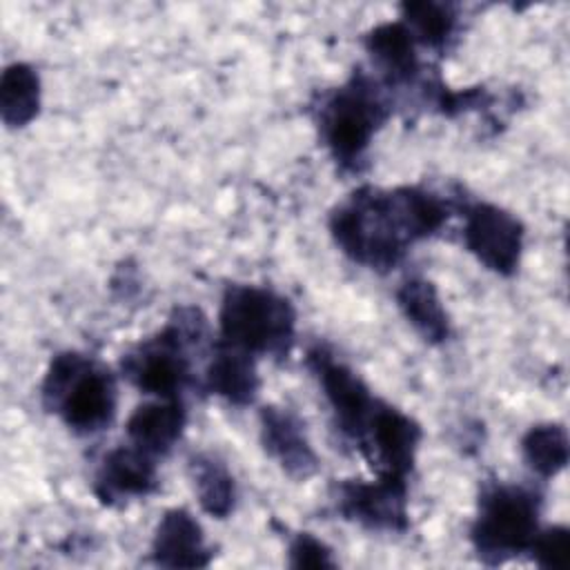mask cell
I'll return each mask as SVG.
<instances>
[{"label": "cell", "mask_w": 570, "mask_h": 570, "mask_svg": "<svg viewBox=\"0 0 570 570\" xmlns=\"http://www.w3.org/2000/svg\"><path fill=\"white\" fill-rule=\"evenodd\" d=\"M401 22L407 27L410 36L416 45L425 49L443 53L454 40L459 16L454 7L441 2H403L401 4Z\"/></svg>", "instance_id": "obj_20"}, {"label": "cell", "mask_w": 570, "mask_h": 570, "mask_svg": "<svg viewBox=\"0 0 570 570\" xmlns=\"http://www.w3.org/2000/svg\"><path fill=\"white\" fill-rule=\"evenodd\" d=\"M390 114L387 89L361 69L321 96L316 107L318 136L341 171H361L367 149Z\"/></svg>", "instance_id": "obj_2"}, {"label": "cell", "mask_w": 570, "mask_h": 570, "mask_svg": "<svg viewBox=\"0 0 570 570\" xmlns=\"http://www.w3.org/2000/svg\"><path fill=\"white\" fill-rule=\"evenodd\" d=\"M528 552L543 570H566L570 561V530L566 525L539 528Z\"/></svg>", "instance_id": "obj_22"}, {"label": "cell", "mask_w": 570, "mask_h": 570, "mask_svg": "<svg viewBox=\"0 0 570 570\" xmlns=\"http://www.w3.org/2000/svg\"><path fill=\"white\" fill-rule=\"evenodd\" d=\"M207 336V318L194 305L174 307L167 325L120 358L122 376L154 399H180L191 383L189 352Z\"/></svg>", "instance_id": "obj_4"}, {"label": "cell", "mask_w": 570, "mask_h": 570, "mask_svg": "<svg viewBox=\"0 0 570 570\" xmlns=\"http://www.w3.org/2000/svg\"><path fill=\"white\" fill-rule=\"evenodd\" d=\"M203 383L209 394L220 396L229 405L247 407L256 401L261 390L256 356L218 341Z\"/></svg>", "instance_id": "obj_16"}, {"label": "cell", "mask_w": 570, "mask_h": 570, "mask_svg": "<svg viewBox=\"0 0 570 570\" xmlns=\"http://www.w3.org/2000/svg\"><path fill=\"white\" fill-rule=\"evenodd\" d=\"M218 330L227 345L283 361L296 341V309L272 287L229 283L220 296Z\"/></svg>", "instance_id": "obj_5"}, {"label": "cell", "mask_w": 570, "mask_h": 570, "mask_svg": "<svg viewBox=\"0 0 570 570\" xmlns=\"http://www.w3.org/2000/svg\"><path fill=\"white\" fill-rule=\"evenodd\" d=\"M305 365L318 381V387L332 410L334 428L343 439L358 448L379 399L372 396L365 381L347 363L321 343L307 350Z\"/></svg>", "instance_id": "obj_7"}, {"label": "cell", "mask_w": 570, "mask_h": 570, "mask_svg": "<svg viewBox=\"0 0 570 570\" xmlns=\"http://www.w3.org/2000/svg\"><path fill=\"white\" fill-rule=\"evenodd\" d=\"M40 401L73 434L94 436L116 419V376L109 367L82 352H58L42 376Z\"/></svg>", "instance_id": "obj_3"}, {"label": "cell", "mask_w": 570, "mask_h": 570, "mask_svg": "<svg viewBox=\"0 0 570 570\" xmlns=\"http://www.w3.org/2000/svg\"><path fill=\"white\" fill-rule=\"evenodd\" d=\"M156 490V456L131 443L109 450L94 474V494L102 505L109 508H120L134 499H145Z\"/></svg>", "instance_id": "obj_11"}, {"label": "cell", "mask_w": 570, "mask_h": 570, "mask_svg": "<svg viewBox=\"0 0 570 570\" xmlns=\"http://www.w3.org/2000/svg\"><path fill=\"white\" fill-rule=\"evenodd\" d=\"M214 550L198 519L185 508H169L151 537V561L160 568H205Z\"/></svg>", "instance_id": "obj_13"}, {"label": "cell", "mask_w": 570, "mask_h": 570, "mask_svg": "<svg viewBox=\"0 0 570 570\" xmlns=\"http://www.w3.org/2000/svg\"><path fill=\"white\" fill-rule=\"evenodd\" d=\"M363 47L370 53L385 89L412 87L421 78L423 65L416 42L401 20L372 27L363 38Z\"/></svg>", "instance_id": "obj_14"}, {"label": "cell", "mask_w": 570, "mask_h": 570, "mask_svg": "<svg viewBox=\"0 0 570 570\" xmlns=\"http://www.w3.org/2000/svg\"><path fill=\"white\" fill-rule=\"evenodd\" d=\"M394 298L403 318L425 343L441 345L450 338L452 323L432 281L423 276H410L396 287Z\"/></svg>", "instance_id": "obj_17"}, {"label": "cell", "mask_w": 570, "mask_h": 570, "mask_svg": "<svg viewBox=\"0 0 570 570\" xmlns=\"http://www.w3.org/2000/svg\"><path fill=\"white\" fill-rule=\"evenodd\" d=\"M187 425V410L183 399H154L138 405L127 423L125 434L131 445L165 456L180 441Z\"/></svg>", "instance_id": "obj_15"}, {"label": "cell", "mask_w": 570, "mask_h": 570, "mask_svg": "<svg viewBox=\"0 0 570 570\" xmlns=\"http://www.w3.org/2000/svg\"><path fill=\"white\" fill-rule=\"evenodd\" d=\"M189 476L203 512L214 519H227L234 512L238 501L236 481L229 468L216 454H194L189 459Z\"/></svg>", "instance_id": "obj_19"}, {"label": "cell", "mask_w": 570, "mask_h": 570, "mask_svg": "<svg viewBox=\"0 0 570 570\" xmlns=\"http://www.w3.org/2000/svg\"><path fill=\"white\" fill-rule=\"evenodd\" d=\"M258 430L263 450L294 481H307L318 472V454L314 452L303 419L278 405H265L258 412Z\"/></svg>", "instance_id": "obj_12"}, {"label": "cell", "mask_w": 570, "mask_h": 570, "mask_svg": "<svg viewBox=\"0 0 570 570\" xmlns=\"http://www.w3.org/2000/svg\"><path fill=\"white\" fill-rule=\"evenodd\" d=\"M292 568H336L332 548L312 532H298L287 548Z\"/></svg>", "instance_id": "obj_23"}, {"label": "cell", "mask_w": 570, "mask_h": 570, "mask_svg": "<svg viewBox=\"0 0 570 570\" xmlns=\"http://www.w3.org/2000/svg\"><path fill=\"white\" fill-rule=\"evenodd\" d=\"M541 492L532 485L490 481L481 488L470 541L485 566H501L530 550L541 528Z\"/></svg>", "instance_id": "obj_6"}, {"label": "cell", "mask_w": 570, "mask_h": 570, "mask_svg": "<svg viewBox=\"0 0 570 570\" xmlns=\"http://www.w3.org/2000/svg\"><path fill=\"white\" fill-rule=\"evenodd\" d=\"M42 85L29 62H11L0 76V118L9 129L27 127L40 114Z\"/></svg>", "instance_id": "obj_18"}, {"label": "cell", "mask_w": 570, "mask_h": 570, "mask_svg": "<svg viewBox=\"0 0 570 570\" xmlns=\"http://www.w3.org/2000/svg\"><path fill=\"white\" fill-rule=\"evenodd\" d=\"M525 227L501 205L476 200L463 214V245L490 272L517 274L523 256Z\"/></svg>", "instance_id": "obj_8"}, {"label": "cell", "mask_w": 570, "mask_h": 570, "mask_svg": "<svg viewBox=\"0 0 570 570\" xmlns=\"http://www.w3.org/2000/svg\"><path fill=\"white\" fill-rule=\"evenodd\" d=\"M448 216V203L425 187L363 185L330 212L327 227L350 261L390 272L405 258L410 245L436 236Z\"/></svg>", "instance_id": "obj_1"}, {"label": "cell", "mask_w": 570, "mask_h": 570, "mask_svg": "<svg viewBox=\"0 0 570 570\" xmlns=\"http://www.w3.org/2000/svg\"><path fill=\"white\" fill-rule=\"evenodd\" d=\"M332 503L338 517L372 532H405L410 525L407 481L345 479L334 483Z\"/></svg>", "instance_id": "obj_9"}, {"label": "cell", "mask_w": 570, "mask_h": 570, "mask_svg": "<svg viewBox=\"0 0 570 570\" xmlns=\"http://www.w3.org/2000/svg\"><path fill=\"white\" fill-rule=\"evenodd\" d=\"M521 456L541 479L557 476L570 456L568 432L561 423H537L521 436Z\"/></svg>", "instance_id": "obj_21"}, {"label": "cell", "mask_w": 570, "mask_h": 570, "mask_svg": "<svg viewBox=\"0 0 570 570\" xmlns=\"http://www.w3.org/2000/svg\"><path fill=\"white\" fill-rule=\"evenodd\" d=\"M421 439L423 430L410 414L379 399L358 450L376 470V476L407 481Z\"/></svg>", "instance_id": "obj_10"}]
</instances>
